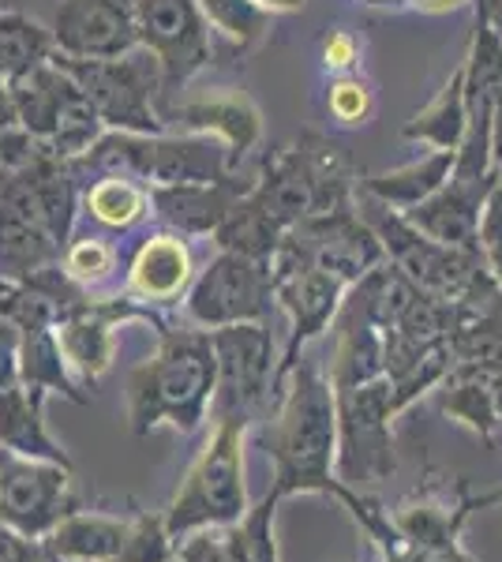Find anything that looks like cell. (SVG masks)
<instances>
[{
    "instance_id": "9",
    "label": "cell",
    "mask_w": 502,
    "mask_h": 562,
    "mask_svg": "<svg viewBox=\"0 0 502 562\" xmlns=\"http://www.w3.org/2000/svg\"><path fill=\"white\" fill-rule=\"evenodd\" d=\"M8 94H12L20 128L64 161L83 158L109 132L102 116L94 113V105L87 102V94L76 87V79L53 57L23 71L20 79H12Z\"/></svg>"
},
{
    "instance_id": "7",
    "label": "cell",
    "mask_w": 502,
    "mask_h": 562,
    "mask_svg": "<svg viewBox=\"0 0 502 562\" xmlns=\"http://www.w3.org/2000/svg\"><path fill=\"white\" fill-rule=\"evenodd\" d=\"M214 346V397L210 420L255 428L278 402V346L267 323H233L210 330Z\"/></svg>"
},
{
    "instance_id": "50",
    "label": "cell",
    "mask_w": 502,
    "mask_h": 562,
    "mask_svg": "<svg viewBox=\"0 0 502 562\" xmlns=\"http://www.w3.org/2000/svg\"><path fill=\"white\" fill-rule=\"evenodd\" d=\"M364 562H379V555H376V551H371V555H368V559H364Z\"/></svg>"
},
{
    "instance_id": "45",
    "label": "cell",
    "mask_w": 502,
    "mask_h": 562,
    "mask_svg": "<svg viewBox=\"0 0 502 562\" xmlns=\"http://www.w3.org/2000/svg\"><path fill=\"white\" fill-rule=\"evenodd\" d=\"M465 0H409V8L413 12H424V15H443V12H454V8H461Z\"/></svg>"
},
{
    "instance_id": "3",
    "label": "cell",
    "mask_w": 502,
    "mask_h": 562,
    "mask_svg": "<svg viewBox=\"0 0 502 562\" xmlns=\"http://www.w3.org/2000/svg\"><path fill=\"white\" fill-rule=\"evenodd\" d=\"M214 397V346L203 326H166L158 352L127 375V428L150 435L169 424L180 435L203 428Z\"/></svg>"
},
{
    "instance_id": "37",
    "label": "cell",
    "mask_w": 502,
    "mask_h": 562,
    "mask_svg": "<svg viewBox=\"0 0 502 562\" xmlns=\"http://www.w3.org/2000/svg\"><path fill=\"white\" fill-rule=\"evenodd\" d=\"M477 248L483 256V267L491 270V278L502 285V177L491 188L488 203L480 211V229H477Z\"/></svg>"
},
{
    "instance_id": "26",
    "label": "cell",
    "mask_w": 502,
    "mask_h": 562,
    "mask_svg": "<svg viewBox=\"0 0 502 562\" xmlns=\"http://www.w3.org/2000/svg\"><path fill=\"white\" fill-rule=\"evenodd\" d=\"M454 166H458V150H432L427 158L409 161L401 169H387V173L356 180V192L379 199V203L394 206V211H413L416 203L432 199L450 180Z\"/></svg>"
},
{
    "instance_id": "20",
    "label": "cell",
    "mask_w": 502,
    "mask_h": 562,
    "mask_svg": "<svg viewBox=\"0 0 502 562\" xmlns=\"http://www.w3.org/2000/svg\"><path fill=\"white\" fill-rule=\"evenodd\" d=\"M252 192V180L236 173L210 184H154L150 206L177 237H214V229L233 214V206Z\"/></svg>"
},
{
    "instance_id": "10",
    "label": "cell",
    "mask_w": 502,
    "mask_h": 562,
    "mask_svg": "<svg viewBox=\"0 0 502 562\" xmlns=\"http://www.w3.org/2000/svg\"><path fill=\"white\" fill-rule=\"evenodd\" d=\"M337 402V461L334 473L353 492H371L394 476V386L382 375L334 394Z\"/></svg>"
},
{
    "instance_id": "36",
    "label": "cell",
    "mask_w": 502,
    "mask_h": 562,
    "mask_svg": "<svg viewBox=\"0 0 502 562\" xmlns=\"http://www.w3.org/2000/svg\"><path fill=\"white\" fill-rule=\"evenodd\" d=\"M172 548H177V540L166 529V514L140 510L132 514V532H127V543L116 562H169Z\"/></svg>"
},
{
    "instance_id": "11",
    "label": "cell",
    "mask_w": 502,
    "mask_h": 562,
    "mask_svg": "<svg viewBox=\"0 0 502 562\" xmlns=\"http://www.w3.org/2000/svg\"><path fill=\"white\" fill-rule=\"evenodd\" d=\"M274 278L267 259H252L241 251H222L191 278L185 293V315L191 326L217 330L233 323H267L274 315Z\"/></svg>"
},
{
    "instance_id": "19",
    "label": "cell",
    "mask_w": 502,
    "mask_h": 562,
    "mask_svg": "<svg viewBox=\"0 0 502 562\" xmlns=\"http://www.w3.org/2000/svg\"><path fill=\"white\" fill-rule=\"evenodd\" d=\"M502 173L491 177H461L450 173V180L432 199L416 203L413 211H401L416 225L424 237L446 244V248H477L480 211L488 203L491 188L499 184Z\"/></svg>"
},
{
    "instance_id": "6",
    "label": "cell",
    "mask_w": 502,
    "mask_h": 562,
    "mask_svg": "<svg viewBox=\"0 0 502 562\" xmlns=\"http://www.w3.org/2000/svg\"><path fill=\"white\" fill-rule=\"evenodd\" d=\"M244 439H248L244 424H214V435L161 510L172 540L196 529H225L244 521V514L252 510L244 484Z\"/></svg>"
},
{
    "instance_id": "42",
    "label": "cell",
    "mask_w": 502,
    "mask_h": 562,
    "mask_svg": "<svg viewBox=\"0 0 502 562\" xmlns=\"http://www.w3.org/2000/svg\"><path fill=\"white\" fill-rule=\"evenodd\" d=\"M353 60H356V38L349 31H334L323 45V65L331 71H345L353 68Z\"/></svg>"
},
{
    "instance_id": "28",
    "label": "cell",
    "mask_w": 502,
    "mask_h": 562,
    "mask_svg": "<svg viewBox=\"0 0 502 562\" xmlns=\"http://www.w3.org/2000/svg\"><path fill=\"white\" fill-rule=\"evenodd\" d=\"M465 128H469V105H465V71L458 68L443 83L439 94L401 128V135L432 143L435 150H461Z\"/></svg>"
},
{
    "instance_id": "48",
    "label": "cell",
    "mask_w": 502,
    "mask_h": 562,
    "mask_svg": "<svg viewBox=\"0 0 502 562\" xmlns=\"http://www.w3.org/2000/svg\"><path fill=\"white\" fill-rule=\"evenodd\" d=\"M8 12H23V0H0V15Z\"/></svg>"
},
{
    "instance_id": "16",
    "label": "cell",
    "mask_w": 502,
    "mask_h": 562,
    "mask_svg": "<svg viewBox=\"0 0 502 562\" xmlns=\"http://www.w3.org/2000/svg\"><path fill=\"white\" fill-rule=\"evenodd\" d=\"M49 31L64 57H124L140 49L135 0H60Z\"/></svg>"
},
{
    "instance_id": "32",
    "label": "cell",
    "mask_w": 502,
    "mask_h": 562,
    "mask_svg": "<svg viewBox=\"0 0 502 562\" xmlns=\"http://www.w3.org/2000/svg\"><path fill=\"white\" fill-rule=\"evenodd\" d=\"M199 12H203L210 31L230 45L236 57L252 53L270 31V15L263 8H255L252 0H199Z\"/></svg>"
},
{
    "instance_id": "39",
    "label": "cell",
    "mask_w": 502,
    "mask_h": 562,
    "mask_svg": "<svg viewBox=\"0 0 502 562\" xmlns=\"http://www.w3.org/2000/svg\"><path fill=\"white\" fill-rule=\"evenodd\" d=\"M376 555H379V562H477L465 548H439V551L409 548L401 537L394 543H387V548H379Z\"/></svg>"
},
{
    "instance_id": "47",
    "label": "cell",
    "mask_w": 502,
    "mask_h": 562,
    "mask_svg": "<svg viewBox=\"0 0 502 562\" xmlns=\"http://www.w3.org/2000/svg\"><path fill=\"white\" fill-rule=\"evenodd\" d=\"M480 8L488 12V20H491V26L502 34V0H480Z\"/></svg>"
},
{
    "instance_id": "23",
    "label": "cell",
    "mask_w": 502,
    "mask_h": 562,
    "mask_svg": "<svg viewBox=\"0 0 502 562\" xmlns=\"http://www.w3.org/2000/svg\"><path fill=\"white\" fill-rule=\"evenodd\" d=\"M439 394V409L450 420L465 424L469 431H477L488 447L502 442V375L491 371L454 364L446 371V379L435 386Z\"/></svg>"
},
{
    "instance_id": "49",
    "label": "cell",
    "mask_w": 502,
    "mask_h": 562,
    "mask_svg": "<svg viewBox=\"0 0 502 562\" xmlns=\"http://www.w3.org/2000/svg\"><path fill=\"white\" fill-rule=\"evenodd\" d=\"M364 4H394V0H364Z\"/></svg>"
},
{
    "instance_id": "18",
    "label": "cell",
    "mask_w": 502,
    "mask_h": 562,
    "mask_svg": "<svg viewBox=\"0 0 502 562\" xmlns=\"http://www.w3.org/2000/svg\"><path fill=\"white\" fill-rule=\"evenodd\" d=\"M161 121H166V128L214 135V139H222L233 173L263 139V113L255 109V102L248 94L191 98V102L161 109Z\"/></svg>"
},
{
    "instance_id": "40",
    "label": "cell",
    "mask_w": 502,
    "mask_h": 562,
    "mask_svg": "<svg viewBox=\"0 0 502 562\" xmlns=\"http://www.w3.org/2000/svg\"><path fill=\"white\" fill-rule=\"evenodd\" d=\"M20 383V326L0 315V390Z\"/></svg>"
},
{
    "instance_id": "27",
    "label": "cell",
    "mask_w": 502,
    "mask_h": 562,
    "mask_svg": "<svg viewBox=\"0 0 502 562\" xmlns=\"http://www.w3.org/2000/svg\"><path fill=\"white\" fill-rule=\"evenodd\" d=\"M20 386L60 394L76 405L90 402V394H83V386L71 379L68 364H64L53 326H26V330H20Z\"/></svg>"
},
{
    "instance_id": "21",
    "label": "cell",
    "mask_w": 502,
    "mask_h": 562,
    "mask_svg": "<svg viewBox=\"0 0 502 562\" xmlns=\"http://www.w3.org/2000/svg\"><path fill=\"white\" fill-rule=\"evenodd\" d=\"M502 487L495 492H480L472 495L469 487L458 484V495L446 498L439 492H427L416 498H405L401 506L390 510V521H394L398 537L409 543V548H461V529L465 521L472 518V510H483V506L499 503Z\"/></svg>"
},
{
    "instance_id": "15",
    "label": "cell",
    "mask_w": 502,
    "mask_h": 562,
    "mask_svg": "<svg viewBox=\"0 0 502 562\" xmlns=\"http://www.w3.org/2000/svg\"><path fill=\"white\" fill-rule=\"evenodd\" d=\"M286 244L300 259L331 270V274L349 281V285H356V281L368 278L371 270L387 262V251H382L379 237L360 217V211H356V199L331 214L304 217V222L286 233Z\"/></svg>"
},
{
    "instance_id": "13",
    "label": "cell",
    "mask_w": 502,
    "mask_h": 562,
    "mask_svg": "<svg viewBox=\"0 0 502 562\" xmlns=\"http://www.w3.org/2000/svg\"><path fill=\"white\" fill-rule=\"evenodd\" d=\"M135 20L140 45L161 68V113L214 60V42L199 0H135Z\"/></svg>"
},
{
    "instance_id": "5",
    "label": "cell",
    "mask_w": 502,
    "mask_h": 562,
    "mask_svg": "<svg viewBox=\"0 0 502 562\" xmlns=\"http://www.w3.org/2000/svg\"><path fill=\"white\" fill-rule=\"evenodd\" d=\"M248 199L274 222L293 229L304 217L349 206L356 199V177L331 139L304 132L293 147L267 154L259 180H252Z\"/></svg>"
},
{
    "instance_id": "2",
    "label": "cell",
    "mask_w": 502,
    "mask_h": 562,
    "mask_svg": "<svg viewBox=\"0 0 502 562\" xmlns=\"http://www.w3.org/2000/svg\"><path fill=\"white\" fill-rule=\"evenodd\" d=\"M79 177L71 161L38 150L20 169H0V278L26 281L57 267L71 244Z\"/></svg>"
},
{
    "instance_id": "25",
    "label": "cell",
    "mask_w": 502,
    "mask_h": 562,
    "mask_svg": "<svg viewBox=\"0 0 502 562\" xmlns=\"http://www.w3.org/2000/svg\"><path fill=\"white\" fill-rule=\"evenodd\" d=\"M45 397H49L45 390H31L20 383L0 390V450L71 469L68 450L45 428V416H42Z\"/></svg>"
},
{
    "instance_id": "22",
    "label": "cell",
    "mask_w": 502,
    "mask_h": 562,
    "mask_svg": "<svg viewBox=\"0 0 502 562\" xmlns=\"http://www.w3.org/2000/svg\"><path fill=\"white\" fill-rule=\"evenodd\" d=\"M191 278H196V270H191V248L185 244V237H177V233H154L135 251L124 293L135 304L166 315V307L185 301Z\"/></svg>"
},
{
    "instance_id": "4",
    "label": "cell",
    "mask_w": 502,
    "mask_h": 562,
    "mask_svg": "<svg viewBox=\"0 0 502 562\" xmlns=\"http://www.w3.org/2000/svg\"><path fill=\"white\" fill-rule=\"evenodd\" d=\"M356 211L379 237L387 262H394L401 274L435 301L483 304L502 293V285L483 267L480 248H446V244L424 237L401 211L364 192H356Z\"/></svg>"
},
{
    "instance_id": "38",
    "label": "cell",
    "mask_w": 502,
    "mask_h": 562,
    "mask_svg": "<svg viewBox=\"0 0 502 562\" xmlns=\"http://www.w3.org/2000/svg\"><path fill=\"white\" fill-rule=\"evenodd\" d=\"M326 105H331V113L337 116V121L356 128V124H364L371 113V90H368V83H360V79L345 76L331 87V102Z\"/></svg>"
},
{
    "instance_id": "24",
    "label": "cell",
    "mask_w": 502,
    "mask_h": 562,
    "mask_svg": "<svg viewBox=\"0 0 502 562\" xmlns=\"http://www.w3.org/2000/svg\"><path fill=\"white\" fill-rule=\"evenodd\" d=\"M132 532V514H94L71 510L57 521V529L42 540L45 559L53 562H116Z\"/></svg>"
},
{
    "instance_id": "31",
    "label": "cell",
    "mask_w": 502,
    "mask_h": 562,
    "mask_svg": "<svg viewBox=\"0 0 502 562\" xmlns=\"http://www.w3.org/2000/svg\"><path fill=\"white\" fill-rule=\"evenodd\" d=\"M53 53H57L53 31L26 20L23 12L0 15V79H4V83L20 79L23 71H31L34 65H42V60H49Z\"/></svg>"
},
{
    "instance_id": "29",
    "label": "cell",
    "mask_w": 502,
    "mask_h": 562,
    "mask_svg": "<svg viewBox=\"0 0 502 562\" xmlns=\"http://www.w3.org/2000/svg\"><path fill=\"white\" fill-rule=\"evenodd\" d=\"M286 225L274 222V217L255 206L248 195L233 206V214L225 217L222 225L214 229V244L222 251H241V256H252V259H274V251L281 248L286 240Z\"/></svg>"
},
{
    "instance_id": "12",
    "label": "cell",
    "mask_w": 502,
    "mask_h": 562,
    "mask_svg": "<svg viewBox=\"0 0 502 562\" xmlns=\"http://www.w3.org/2000/svg\"><path fill=\"white\" fill-rule=\"evenodd\" d=\"M270 278H274V301L289 315V341L278 360V390H281L286 375L304 357V349L312 346L319 334L334 326L337 307H342L345 293H349V281L315 267V262L300 259L286 240H281V248L270 259Z\"/></svg>"
},
{
    "instance_id": "43",
    "label": "cell",
    "mask_w": 502,
    "mask_h": 562,
    "mask_svg": "<svg viewBox=\"0 0 502 562\" xmlns=\"http://www.w3.org/2000/svg\"><path fill=\"white\" fill-rule=\"evenodd\" d=\"M491 166L502 173V98L495 102V113H491Z\"/></svg>"
},
{
    "instance_id": "44",
    "label": "cell",
    "mask_w": 502,
    "mask_h": 562,
    "mask_svg": "<svg viewBox=\"0 0 502 562\" xmlns=\"http://www.w3.org/2000/svg\"><path fill=\"white\" fill-rule=\"evenodd\" d=\"M255 8H263L267 15H293V12H304L308 0H252Z\"/></svg>"
},
{
    "instance_id": "46",
    "label": "cell",
    "mask_w": 502,
    "mask_h": 562,
    "mask_svg": "<svg viewBox=\"0 0 502 562\" xmlns=\"http://www.w3.org/2000/svg\"><path fill=\"white\" fill-rule=\"evenodd\" d=\"M15 105H12V94H8V83L0 79V132H8V128H15Z\"/></svg>"
},
{
    "instance_id": "35",
    "label": "cell",
    "mask_w": 502,
    "mask_h": 562,
    "mask_svg": "<svg viewBox=\"0 0 502 562\" xmlns=\"http://www.w3.org/2000/svg\"><path fill=\"white\" fill-rule=\"evenodd\" d=\"M278 506H281L278 492H267L248 514H244V521H241L244 562H281L278 532H274V521H278Z\"/></svg>"
},
{
    "instance_id": "17",
    "label": "cell",
    "mask_w": 502,
    "mask_h": 562,
    "mask_svg": "<svg viewBox=\"0 0 502 562\" xmlns=\"http://www.w3.org/2000/svg\"><path fill=\"white\" fill-rule=\"evenodd\" d=\"M387 375V357H382V334L371 315V304L360 285H349L342 307L334 315V349H331V379L334 394L364 383H376Z\"/></svg>"
},
{
    "instance_id": "1",
    "label": "cell",
    "mask_w": 502,
    "mask_h": 562,
    "mask_svg": "<svg viewBox=\"0 0 502 562\" xmlns=\"http://www.w3.org/2000/svg\"><path fill=\"white\" fill-rule=\"evenodd\" d=\"M267 458L274 461L270 492L278 498L326 495L342 498L345 484L334 473L337 461V402L326 371L297 360L278 390L274 413L259 431Z\"/></svg>"
},
{
    "instance_id": "41",
    "label": "cell",
    "mask_w": 502,
    "mask_h": 562,
    "mask_svg": "<svg viewBox=\"0 0 502 562\" xmlns=\"http://www.w3.org/2000/svg\"><path fill=\"white\" fill-rule=\"evenodd\" d=\"M42 559H45L42 540L23 537L12 525L0 521V562H42Z\"/></svg>"
},
{
    "instance_id": "14",
    "label": "cell",
    "mask_w": 502,
    "mask_h": 562,
    "mask_svg": "<svg viewBox=\"0 0 502 562\" xmlns=\"http://www.w3.org/2000/svg\"><path fill=\"white\" fill-rule=\"evenodd\" d=\"M71 510H79L71 469L0 450V521L31 540H45Z\"/></svg>"
},
{
    "instance_id": "8",
    "label": "cell",
    "mask_w": 502,
    "mask_h": 562,
    "mask_svg": "<svg viewBox=\"0 0 502 562\" xmlns=\"http://www.w3.org/2000/svg\"><path fill=\"white\" fill-rule=\"evenodd\" d=\"M53 60L76 79V87L87 94V102L94 105L109 132H169L158 113L161 68L143 45L124 57H64V53H53Z\"/></svg>"
},
{
    "instance_id": "30",
    "label": "cell",
    "mask_w": 502,
    "mask_h": 562,
    "mask_svg": "<svg viewBox=\"0 0 502 562\" xmlns=\"http://www.w3.org/2000/svg\"><path fill=\"white\" fill-rule=\"evenodd\" d=\"M83 206L94 222L109 225V229H132L150 211V195L140 180L127 177H98L94 184L83 188Z\"/></svg>"
},
{
    "instance_id": "33",
    "label": "cell",
    "mask_w": 502,
    "mask_h": 562,
    "mask_svg": "<svg viewBox=\"0 0 502 562\" xmlns=\"http://www.w3.org/2000/svg\"><path fill=\"white\" fill-rule=\"evenodd\" d=\"M116 248L102 237H79L71 240L68 248H64L60 256V270L68 274L71 281H76L79 289H87L90 296L98 293L102 285H109V281L116 278Z\"/></svg>"
},
{
    "instance_id": "34",
    "label": "cell",
    "mask_w": 502,
    "mask_h": 562,
    "mask_svg": "<svg viewBox=\"0 0 502 562\" xmlns=\"http://www.w3.org/2000/svg\"><path fill=\"white\" fill-rule=\"evenodd\" d=\"M169 562H244L241 521L225 529H196L177 540Z\"/></svg>"
}]
</instances>
